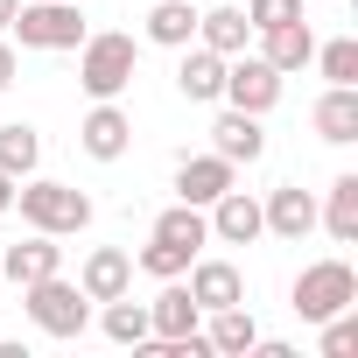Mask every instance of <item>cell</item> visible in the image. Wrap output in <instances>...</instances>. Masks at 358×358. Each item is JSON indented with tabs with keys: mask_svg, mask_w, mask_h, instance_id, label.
Returning a JSON list of instances; mask_svg holds the SVG:
<instances>
[{
	"mask_svg": "<svg viewBox=\"0 0 358 358\" xmlns=\"http://www.w3.org/2000/svg\"><path fill=\"white\" fill-rule=\"evenodd\" d=\"M351 302H358L351 260H309V267L295 274V288H288V309H295L302 323H323V316H337V309H351Z\"/></svg>",
	"mask_w": 358,
	"mask_h": 358,
	"instance_id": "cell-5",
	"label": "cell"
},
{
	"mask_svg": "<svg viewBox=\"0 0 358 358\" xmlns=\"http://www.w3.org/2000/svg\"><path fill=\"white\" fill-rule=\"evenodd\" d=\"M148 43H162V50L197 43V0H155L148 8Z\"/></svg>",
	"mask_w": 358,
	"mask_h": 358,
	"instance_id": "cell-22",
	"label": "cell"
},
{
	"mask_svg": "<svg viewBox=\"0 0 358 358\" xmlns=\"http://www.w3.org/2000/svg\"><path fill=\"white\" fill-rule=\"evenodd\" d=\"M309 127H316V141H330V148L358 141V85H330V92L316 99Z\"/></svg>",
	"mask_w": 358,
	"mask_h": 358,
	"instance_id": "cell-17",
	"label": "cell"
},
{
	"mask_svg": "<svg viewBox=\"0 0 358 358\" xmlns=\"http://www.w3.org/2000/svg\"><path fill=\"white\" fill-rule=\"evenodd\" d=\"M351 351H358V302L323 316V358H351Z\"/></svg>",
	"mask_w": 358,
	"mask_h": 358,
	"instance_id": "cell-28",
	"label": "cell"
},
{
	"mask_svg": "<svg viewBox=\"0 0 358 358\" xmlns=\"http://www.w3.org/2000/svg\"><path fill=\"white\" fill-rule=\"evenodd\" d=\"M260 225H267L274 239L302 246V239L316 232V197H309L302 183H281V190H267V204H260Z\"/></svg>",
	"mask_w": 358,
	"mask_h": 358,
	"instance_id": "cell-8",
	"label": "cell"
},
{
	"mask_svg": "<svg viewBox=\"0 0 358 358\" xmlns=\"http://www.w3.org/2000/svg\"><path fill=\"white\" fill-rule=\"evenodd\" d=\"M22 309H29V323H36L43 337H85V323H92V295H85L78 281H64V274L29 281V288H22Z\"/></svg>",
	"mask_w": 358,
	"mask_h": 358,
	"instance_id": "cell-3",
	"label": "cell"
},
{
	"mask_svg": "<svg viewBox=\"0 0 358 358\" xmlns=\"http://www.w3.org/2000/svg\"><path fill=\"white\" fill-rule=\"evenodd\" d=\"M155 239L183 246V253H204V246H211V218H204V204H183V197H176V204L155 218Z\"/></svg>",
	"mask_w": 358,
	"mask_h": 358,
	"instance_id": "cell-21",
	"label": "cell"
},
{
	"mask_svg": "<svg viewBox=\"0 0 358 358\" xmlns=\"http://www.w3.org/2000/svg\"><path fill=\"white\" fill-rule=\"evenodd\" d=\"M302 8H309V0H246V22H253V36H260V29L302 22Z\"/></svg>",
	"mask_w": 358,
	"mask_h": 358,
	"instance_id": "cell-29",
	"label": "cell"
},
{
	"mask_svg": "<svg viewBox=\"0 0 358 358\" xmlns=\"http://www.w3.org/2000/svg\"><path fill=\"white\" fill-rule=\"evenodd\" d=\"M260 57H267L281 78L309 71V57H316V36H309V22H281V29H260Z\"/></svg>",
	"mask_w": 358,
	"mask_h": 358,
	"instance_id": "cell-18",
	"label": "cell"
},
{
	"mask_svg": "<svg viewBox=\"0 0 358 358\" xmlns=\"http://www.w3.org/2000/svg\"><path fill=\"white\" fill-rule=\"evenodd\" d=\"M316 225H323L337 246H358V176H337V183H330V197H323Z\"/></svg>",
	"mask_w": 358,
	"mask_h": 358,
	"instance_id": "cell-23",
	"label": "cell"
},
{
	"mask_svg": "<svg viewBox=\"0 0 358 358\" xmlns=\"http://www.w3.org/2000/svg\"><path fill=\"white\" fill-rule=\"evenodd\" d=\"M0 288H8V274H0Z\"/></svg>",
	"mask_w": 358,
	"mask_h": 358,
	"instance_id": "cell-33",
	"label": "cell"
},
{
	"mask_svg": "<svg viewBox=\"0 0 358 358\" xmlns=\"http://www.w3.org/2000/svg\"><path fill=\"white\" fill-rule=\"evenodd\" d=\"M0 274L8 281H43V274H64V246L50 239V232H29V239H15L8 253H0Z\"/></svg>",
	"mask_w": 358,
	"mask_h": 358,
	"instance_id": "cell-15",
	"label": "cell"
},
{
	"mask_svg": "<svg viewBox=\"0 0 358 358\" xmlns=\"http://www.w3.org/2000/svg\"><path fill=\"white\" fill-rule=\"evenodd\" d=\"M8 36H15L22 50H78L92 29H85V8H78V0H22L15 22H8Z\"/></svg>",
	"mask_w": 358,
	"mask_h": 358,
	"instance_id": "cell-4",
	"label": "cell"
},
{
	"mask_svg": "<svg viewBox=\"0 0 358 358\" xmlns=\"http://www.w3.org/2000/svg\"><path fill=\"white\" fill-rule=\"evenodd\" d=\"M211 155H225L232 169H239V162H260V155H267L260 113H239V106H225V113L211 120Z\"/></svg>",
	"mask_w": 358,
	"mask_h": 358,
	"instance_id": "cell-11",
	"label": "cell"
},
{
	"mask_svg": "<svg viewBox=\"0 0 358 358\" xmlns=\"http://www.w3.org/2000/svg\"><path fill=\"white\" fill-rule=\"evenodd\" d=\"M15 78H22V57H15V43H8V36H0V92H8Z\"/></svg>",
	"mask_w": 358,
	"mask_h": 358,
	"instance_id": "cell-30",
	"label": "cell"
},
{
	"mask_svg": "<svg viewBox=\"0 0 358 358\" xmlns=\"http://www.w3.org/2000/svg\"><path fill=\"white\" fill-rule=\"evenodd\" d=\"M78 288H85L92 302H113V295H127V288H134V253H120V246H99V253H85V267H78Z\"/></svg>",
	"mask_w": 358,
	"mask_h": 358,
	"instance_id": "cell-16",
	"label": "cell"
},
{
	"mask_svg": "<svg viewBox=\"0 0 358 358\" xmlns=\"http://www.w3.org/2000/svg\"><path fill=\"white\" fill-rule=\"evenodd\" d=\"M176 92H183L190 106H211L225 92V57L204 50V43H183V64H176Z\"/></svg>",
	"mask_w": 358,
	"mask_h": 358,
	"instance_id": "cell-14",
	"label": "cell"
},
{
	"mask_svg": "<svg viewBox=\"0 0 358 358\" xmlns=\"http://www.w3.org/2000/svg\"><path fill=\"white\" fill-rule=\"evenodd\" d=\"M309 64H316L330 85H358V36H337V43H323Z\"/></svg>",
	"mask_w": 358,
	"mask_h": 358,
	"instance_id": "cell-27",
	"label": "cell"
},
{
	"mask_svg": "<svg viewBox=\"0 0 358 358\" xmlns=\"http://www.w3.org/2000/svg\"><path fill=\"white\" fill-rule=\"evenodd\" d=\"M15 211L29 232H50V239H71L92 225V197L71 190V183H50V176H22L15 183Z\"/></svg>",
	"mask_w": 358,
	"mask_h": 358,
	"instance_id": "cell-1",
	"label": "cell"
},
{
	"mask_svg": "<svg viewBox=\"0 0 358 358\" xmlns=\"http://www.w3.org/2000/svg\"><path fill=\"white\" fill-rule=\"evenodd\" d=\"M232 183H239V169L225 155H183V162H176V197H183V204H218Z\"/></svg>",
	"mask_w": 358,
	"mask_h": 358,
	"instance_id": "cell-9",
	"label": "cell"
},
{
	"mask_svg": "<svg viewBox=\"0 0 358 358\" xmlns=\"http://www.w3.org/2000/svg\"><path fill=\"white\" fill-rule=\"evenodd\" d=\"M36 162H43V134L29 127V120H8L0 127V176H36Z\"/></svg>",
	"mask_w": 358,
	"mask_h": 358,
	"instance_id": "cell-24",
	"label": "cell"
},
{
	"mask_svg": "<svg viewBox=\"0 0 358 358\" xmlns=\"http://www.w3.org/2000/svg\"><path fill=\"white\" fill-rule=\"evenodd\" d=\"M134 71H141V43H134V36L106 29V36H85V43H78V85H85L92 99H120V92L134 85Z\"/></svg>",
	"mask_w": 358,
	"mask_h": 358,
	"instance_id": "cell-2",
	"label": "cell"
},
{
	"mask_svg": "<svg viewBox=\"0 0 358 358\" xmlns=\"http://www.w3.org/2000/svg\"><path fill=\"white\" fill-rule=\"evenodd\" d=\"M190 295H197V309L211 316V309H232V302H246V274L232 267V260H190V281H183Z\"/></svg>",
	"mask_w": 358,
	"mask_h": 358,
	"instance_id": "cell-13",
	"label": "cell"
},
{
	"mask_svg": "<svg viewBox=\"0 0 358 358\" xmlns=\"http://www.w3.org/2000/svg\"><path fill=\"white\" fill-rule=\"evenodd\" d=\"M15 211V176H0V218Z\"/></svg>",
	"mask_w": 358,
	"mask_h": 358,
	"instance_id": "cell-31",
	"label": "cell"
},
{
	"mask_svg": "<svg viewBox=\"0 0 358 358\" xmlns=\"http://www.w3.org/2000/svg\"><path fill=\"white\" fill-rule=\"evenodd\" d=\"M190 260H197V253L169 246V239H148V246L134 253V267H141V274H155V281H183V274H190Z\"/></svg>",
	"mask_w": 358,
	"mask_h": 358,
	"instance_id": "cell-26",
	"label": "cell"
},
{
	"mask_svg": "<svg viewBox=\"0 0 358 358\" xmlns=\"http://www.w3.org/2000/svg\"><path fill=\"white\" fill-rule=\"evenodd\" d=\"M15 8H22V0H0V36H8V22H15Z\"/></svg>",
	"mask_w": 358,
	"mask_h": 358,
	"instance_id": "cell-32",
	"label": "cell"
},
{
	"mask_svg": "<svg viewBox=\"0 0 358 358\" xmlns=\"http://www.w3.org/2000/svg\"><path fill=\"white\" fill-rule=\"evenodd\" d=\"M204 218H211V239H225V246H253L267 225H260V197H246L239 183L218 197V204H204Z\"/></svg>",
	"mask_w": 358,
	"mask_h": 358,
	"instance_id": "cell-12",
	"label": "cell"
},
{
	"mask_svg": "<svg viewBox=\"0 0 358 358\" xmlns=\"http://www.w3.org/2000/svg\"><path fill=\"white\" fill-rule=\"evenodd\" d=\"M204 344H211L218 358H246V351L260 344V323H253V309H246V302H232V309H211V330H204Z\"/></svg>",
	"mask_w": 358,
	"mask_h": 358,
	"instance_id": "cell-19",
	"label": "cell"
},
{
	"mask_svg": "<svg viewBox=\"0 0 358 358\" xmlns=\"http://www.w3.org/2000/svg\"><path fill=\"white\" fill-rule=\"evenodd\" d=\"M99 330H106L113 344H134V351H141V344H148V302H134V288H127V295H113V302H106V316H99Z\"/></svg>",
	"mask_w": 358,
	"mask_h": 358,
	"instance_id": "cell-25",
	"label": "cell"
},
{
	"mask_svg": "<svg viewBox=\"0 0 358 358\" xmlns=\"http://www.w3.org/2000/svg\"><path fill=\"white\" fill-rule=\"evenodd\" d=\"M204 323V309H197V295L183 288V281H169L155 302H148V344H176V337H190Z\"/></svg>",
	"mask_w": 358,
	"mask_h": 358,
	"instance_id": "cell-10",
	"label": "cell"
},
{
	"mask_svg": "<svg viewBox=\"0 0 358 358\" xmlns=\"http://www.w3.org/2000/svg\"><path fill=\"white\" fill-rule=\"evenodd\" d=\"M197 43H204V50H218V57H239V50L253 43L246 8H204V15H197Z\"/></svg>",
	"mask_w": 358,
	"mask_h": 358,
	"instance_id": "cell-20",
	"label": "cell"
},
{
	"mask_svg": "<svg viewBox=\"0 0 358 358\" xmlns=\"http://www.w3.org/2000/svg\"><path fill=\"white\" fill-rule=\"evenodd\" d=\"M78 148H85L92 162H120V155L134 148V120L120 113V99H92V113H85V127H78Z\"/></svg>",
	"mask_w": 358,
	"mask_h": 358,
	"instance_id": "cell-7",
	"label": "cell"
},
{
	"mask_svg": "<svg viewBox=\"0 0 358 358\" xmlns=\"http://www.w3.org/2000/svg\"><path fill=\"white\" fill-rule=\"evenodd\" d=\"M225 106H239V113H274L281 106V71L267 64V57H225V92H218Z\"/></svg>",
	"mask_w": 358,
	"mask_h": 358,
	"instance_id": "cell-6",
	"label": "cell"
}]
</instances>
